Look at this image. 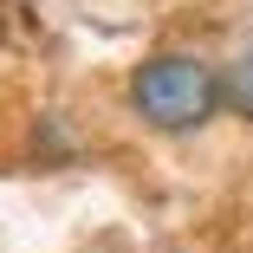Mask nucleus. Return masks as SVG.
I'll return each mask as SVG.
<instances>
[{
	"mask_svg": "<svg viewBox=\"0 0 253 253\" xmlns=\"http://www.w3.org/2000/svg\"><path fill=\"white\" fill-rule=\"evenodd\" d=\"M130 111L149 130H169V136L201 130L221 111V72L208 59H195V52H156L130 78Z\"/></svg>",
	"mask_w": 253,
	"mask_h": 253,
	"instance_id": "obj_1",
	"label": "nucleus"
},
{
	"mask_svg": "<svg viewBox=\"0 0 253 253\" xmlns=\"http://www.w3.org/2000/svg\"><path fill=\"white\" fill-rule=\"evenodd\" d=\"M221 104H234L240 117H253V52H240V59L221 72Z\"/></svg>",
	"mask_w": 253,
	"mask_h": 253,
	"instance_id": "obj_2",
	"label": "nucleus"
}]
</instances>
